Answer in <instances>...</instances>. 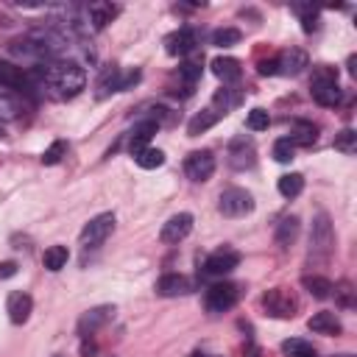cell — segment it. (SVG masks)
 Masks as SVG:
<instances>
[{"label":"cell","mask_w":357,"mask_h":357,"mask_svg":"<svg viewBox=\"0 0 357 357\" xmlns=\"http://www.w3.org/2000/svg\"><path fill=\"white\" fill-rule=\"evenodd\" d=\"M307 326H310V332H315V335H340V329H343L335 312H315V315L307 321Z\"/></svg>","instance_id":"44dd1931"},{"label":"cell","mask_w":357,"mask_h":357,"mask_svg":"<svg viewBox=\"0 0 357 357\" xmlns=\"http://www.w3.org/2000/svg\"><path fill=\"white\" fill-rule=\"evenodd\" d=\"M0 134H3V126H0Z\"/></svg>","instance_id":"7dc6e473"},{"label":"cell","mask_w":357,"mask_h":357,"mask_svg":"<svg viewBox=\"0 0 357 357\" xmlns=\"http://www.w3.org/2000/svg\"><path fill=\"white\" fill-rule=\"evenodd\" d=\"M195 45H198V33L192 28H178L165 39V50L170 56H187L195 50Z\"/></svg>","instance_id":"4fadbf2b"},{"label":"cell","mask_w":357,"mask_h":357,"mask_svg":"<svg viewBox=\"0 0 357 357\" xmlns=\"http://www.w3.org/2000/svg\"><path fill=\"white\" fill-rule=\"evenodd\" d=\"M67 259H70V251H67V245H50L47 251H45V257H42V262H45V268L47 271H61L64 265H67Z\"/></svg>","instance_id":"83f0119b"},{"label":"cell","mask_w":357,"mask_h":357,"mask_svg":"<svg viewBox=\"0 0 357 357\" xmlns=\"http://www.w3.org/2000/svg\"><path fill=\"white\" fill-rule=\"evenodd\" d=\"M45 84L59 95V98H75L86 86V73L78 61H56L45 70Z\"/></svg>","instance_id":"6da1fadb"},{"label":"cell","mask_w":357,"mask_h":357,"mask_svg":"<svg viewBox=\"0 0 357 357\" xmlns=\"http://www.w3.org/2000/svg\"><path fill=\"white\" fill-rule=\"evenodd\" d=\"M279 195H284V198H296L301 190H304V176L301 173H284V176H279Z\"/></svg>","instance_id":"4316f807"},{"label":"cell","mask_w":357,"mask_h":357,"mask_svg":"<svg viewBox=\"0 0 357 357\" xmlns=\"http://www.w3.org/2000/svg\"><path fill=\"white\" fill-rule=\"evenodd\" d=\"M296 11L301 14V28H304V33L318 31V11H315V8H310V6H296Z\"/></svg>","instance_id":"74e56055"},{"label":"cell","mask_w":357,"mask_h":357,"mask_svg":"<svg viewBox=\"0 0 357 357\" xmlns=\"http://www.w3.org/2000/svg\"><path fill=\"white\" fill-rule=\"evenodd\" d=\"M220 117H223V114H220V112H215V109H201V112L187 123V134H190V137H198V134L209 131Z\"/></svg>","instance_id":"603a6c76"},{"label":"cell","mask_w":357,"mask_h":357,"mask_svg":"<svg viewBox=\"0 0 357 357\" xmlns=\"http://www.w3.org/2000/svg\"><path fill=\"white\" fill-rule=\"evenodd\" d=\"M95 89H98V92H95L98 98H106V95H112V92H123V73H120L117 67H106V70L100 73Z\"/></svg>","instance_id":"d6986e66"},{"label":"cell","mask_w":357,"mask_h":357,"mask_svg":"<svg viewBox=\"0 0 357 357\" xmlns=\"http://www.w3.org/2000/svg\"><path fill=\"white\" fill-rule=\"evenodd\" d=\"M240 39H243L240 28H218V31L212 33V45H218V47H231V45H237Z\"/></svg>","instance_id":"d6a6232c"},{"label":"cell","mask_w":357,"mask_h":357,"mask_svg":"<svg viewBox=\"0 0 357 357\" xmlns=\"http://www.w3.org/2000/svg\"><path fill=\"white\" fill-rule=\"evenodd\" d=\"M262 310L271 318H293L298 312V298L287 287H271L262 296Z\"/></svg>","instance_id":"277c9868"},{"label":"cell","mask_w":357,"mask_h":357,"mask_svg":"<svg viewBox=\"0 0 357 357\" xmlns=\"http://www.w3.org/2000/svg\"><path fill=\"white\" fill-rule=\"evenodd\" d=\"M298 237V218L290 215V218H282V223L276 226V245L279 248H290Z\"/></svg>","instance_id":"cb8c5ba5"},{"label":"cell","mask_w":357,"mask_h":357,"mask_svg":"<svg viewBox=\"0 0 357 357\" xmlns=\"http://www.w3.org/2000/svg\"><path fill=\"white\" fill-rule=\"evenodd\" d=\"M237 298H240V287L231 284V282H220V284H212L206 290L204 304H206L209 312H226L237 304Z\"/></svg>","instance_id":"52a82bcc"},{"label":"cell","mask_w":357,"mask_h":357,"mask_svg":"<svg viewBox=\"0 0 357 357\" xmlns=\"http://www.w3.org/2000/svg\"><path fill=\"white\" fill-rule=\"evenodd\" d=\"M25 84H28V78H25L22 67H17L14 61L0 59V86H6V89H22Z\"/></svg>","instance_id":"7402d4cb"},{"label":"cell","mask_w":357,"mask_h":357,"mask_svg":"<svg viewBox=\"0 0 357 357\" xmlns=\"http://www.w3.org/2000/svg\"><path fill=\"white\" fill-rule=\"evenodd\" d=\"M112 315H114V307H112V304H100V307L86 310V312L78 318V335H81V337H92L100 326H106V324L112 321Z\"/></svg>","instance_id":"30bf717a"},{"label":"cell","mask_w":357,"mask_h":357,"mask_svg":"<svg viewBox=\"0 0 357 357\" xmlns=\"http://www.w3.org/2000/svg\"><path fill=\"white\" fill-rule=\"evenodd\" d=\"M245 126H248L251 131H265V128L271 126V114H268L265 109H251L248 117H245Z\"/></svg>","instance_id":"8d00e7d4"},{"label":"cell","mask_w":357,"mask_h":357,"mask_svg":"<svg viewBox=\"0 0 357 357\" xmlns=\"http://www.w3.org/2000/svg\"><path fill=\"white\" fill-rule=\"evenodd\" d=\"M254 159H257V148H254L251 137L243 134V137H234V139L229 142V165H231L234 170H245V167H251Z\"/></svg>","instance_id":"8fae6325"},{"label":"cell","mask_w":357,"mask_h":357,"mask_svg":"<svg viewBox=\"0 0 357 357\" xmlns=\"http://www.w3.org/2000/svg\"><path fill=\"white\" fill-rule=\"evenodd\" d=\"M201 73H204L201 61H184V64L178 67V78H181V84H184V92H187V95H190V92H192V86L198 84Z\"/></svg>","instance_id":"f1b7e54d"},{"label":"cell","mask_w":357,"mask_h":357,"mask_svg":"<svg viewBox=\"0 0 357 357\" xmlns=\"http://www.w3.org/2000/svg\"><path fill=\"white\" fill-rule=\"evenodd\" d=\"M31 310H33V298L28 296V293H22V290H17V293H11L8 296V301H6V312H8V321L11 324H25L28 318H31Z\"/></svg>","instance_id":"9a60e30c"},{"label":"cell","mask_w":357,"mask_h":357,"mask_svg":"<svg viewBox=\"0 0 357 357\" xmlns=\"http://www.w3.org/2000/svg\"><path fill=\"white\" fill-rule=\"evenodd\" d=\"M335 151H340V153H354V151H357V131L343 128L340 134H335Z\"/></svg>","instance_id":"836d02e7"},{"label":"cell","mask_w":357,"mask_h":357,"mask_svg":"<svg viewBox=\"0 0 357 357\" xmlns=\"http://www.w3.org/2000/svg\"><path fill=\"white\" fill-rule=\"evenodd\" d=\"M243 357H259V349H257L254 343H248V346H245V354H243Z\"/></svg>","instance_id":"7bdbcfd3"},{"label":"cell","mask_w":357,"mask_h":357,"mask_svg":"<svg viewBox=\"0 0 357 357\" xmlns=\"http://www.w3.org/2000/svg\"><path fill=\"white\" fill-rule=\"evenodd\" d=\"M237 265H240V251L223 245V248H218V251H212V254L206 257L204 273H206V276H223V273L234 271Z\"/></svg>","instance_id":"9c48e42d"},{"label":"cell","mask_w":357,"mask_h":357,"mask_svg":"<svg viewBox=\"0 0 357 357\" xmlns=\"http://www.w3.org/2000/svg\"><path fill=\"white\" fill-rule=\"evenodd\" d=\"M190 279L184 273H165L159 282H156V293L165 296V298H173V296H184L190 293Z\"/></svg>","instance_id":"2e32d148"},{"label":"cell","mask_w":357,"mask_h":357,"mask_svg":"<svg viewBox=\"0 0 357 357\" xmlns=\"http://www.w3.org/2000/svg\"><path fill=\"white\" fill-rule=\"evenodd\" d=\"M134 159H137V165H139L142 170H156V167L165 165V151H162V148H142Z\"/></svg>","instance_id":"f546056e"},{"label":"cell","mask_w":357,"mask_h":357,"mask_svg":"<svg viewBox=\"0 0 357 357\" xmlns=\"http://www.w3.org/2000/svg\"><path fill=\"white\" fill-rule=\"evenodd\" d=\"M354 64H357V59H354V56H349V73H351V75L357 73V67H354Z\"/></svg>","instance_id":"ee69618b"},{"label":"cell","mask_w":357,"mask_h":357,"mask_svg":"<svg viewBox=\"0 0 357 357\" xmlns=\"http://www.w3.org/2000/svg\"><path fill=\"white\" fill-rule=\"evenodd\" d=\"M92 354H95V343H92V340H89V343L84 340V343H81V357H92Z\"/></svg>","instance_id":"b9f144b4"},{"label":"cell","mask_w":357,"mask_h":357,"mask_svg":"<svg viewBox=\"0 0 357 357\" xmlns=\"http://www.w3.org/2000/svg\"><path fill=\"white\" fill-rule=\"evenodd\" d=\"M184 173L190 181H206L215 173V156L212 151H192L184 159Z\"/></svg>","instance_id":"ba28073f"},{"label":"cell","mask_w":357,"mask_h":357,"mask_svg":"<svg viewBox=\"0 0 357 357\" xmlns=\"http://www.w3.org/2000/svg\"><path fill=\"white\" fill-rule=\"evenodd\" d=\"M192 357H209V354H201V351H195V354H192Z\"/></svg>","instance_id":"f6af8a7d"},{"label":"cell","mask_w":357,"mask_h":357,"mask_svg":"<svg viewBox=\"0 0 357 357\" xmlns=\"http://www.w3.org/2000/svg\"><path fill=\"white\" fill-rule=\"evenodd\" d=\"M14 273H17V262H11V259L0 262V279H11Z\"/></svg>","instance_id":"ab89813d"},{"label":"cell","mask_w":357,"mask_h":357,"mask_svg":"<svg viewBox=\"0 0 357 357\" xmlns=\"http://www.w3.org/2000/svg\"><path fill=\"white\" fill-rule=\"evenodd\" d=\"M212 73H215L223 84H234V81L243 75V67H240V61L231 59V56H218V59H212Z\"/></svg>","instance_id":"ac0fdd59"},{"label":"cell","mask_w":357,"mask_h":357,"mask_svg":"<svg viewBox=\"0 0 357 357\" xmlns=\"http://www.w3.org/2000/svg\"><path fill=\"white\" fill-rule=\"evenodd\" d=\"M335 254V229L326 212H318L312 218V229H310V262L315 265H326Z\"/></svg>","instance_id":"7a4b0ae2"},{"label":"cell","mask_w":357,"mask_h":357,"mask_svg":"<svg viewBox=\"0 0 357 357\" xmlns=\"http://www.w3.org/2000/svg\"><path fill=\"white\" fill-rule=\"evenodd\" d=\"M301 284H304V290L312 296V298H329L332 296V290H335V284L326 279V276H304L301 279Z\"/></svg>","instance_id":"484cf974"},{"label":"cell","mask_w":357,"mask_h":357,"mask_svg":"<svg viewBox=\"0 0 357 357\" xmlns=\"http://www.w3.org/2000/svg\"><path fill=\"white\" fill-rule=\"evenodd\" d=\"M310 95L318 106H335L340 100V86H337V67L318 64L310 78Z\"/></svg>","instance_id":"3957f363"},{"label":"cell","mask_w":357,"mask_h":357,"mask_svg":"<svg viewBox=\"0 0 357 357\" xmlns=\"http://www.w3.org/2000/svg\"><path fill=\"white\" fill-rule=\"evenodd\" d=\"M112 229H114V212H100V215H95L84 229H81V245L84 248H98V245H103L106 243V237L112 234Z\"/></svg>","instance_id":"8992f818"},{"label":"cell","mask_w":357,"mask_h":357,"mask_svg":"<svg viewBox=\"0 0 357 357\" xmlns=\"http://www.w3.org/2000/svg\"><path fill=\"white\" fill-rule=\"evenodd\" d=\"M282 351H284L287 357H315V349H312L307 340H301V337L284 340V343H282Z\"/></svg>","instance_id":"1f68e13d"},{"label":"cell","mask_w":357,"mask_h":357,"mask_svg":"<svg viewBox=\"0 0 357 357\" xmlns=\"http://www.w3.org/2000/svg\"><path fill=\"white\" fill-rule=\"evenodd\" d=\"M156 131H159V123H156V120H142V123L131 131V145H128L131 156H137L142 148H148V139H151Z\"/></svg>","instance_id":"ffe728a7"},{"label":"cell","mask_w":357,"mask_h":357,"mask_svg":"<svg viewBox=\"0 0 357 357\" xmlns=\"http://www.w3.org/2000/svg\"><path fill=\"white\" fill-rule=\"evenodd\" d=\"M293 153H296V145H293L287 137H282V139L273 142V159H276V162L287 165V162H293Z\"/></svg>","instance_id":"e575fe53"},{"label":"cell","mask_w":357,"mask_h":357,"mask_svg":"<svg viewBox=\"0 0 357 357\" xmlns=\"http://www.w3.org/2000/svg\"><path fill=\"white\" fill-rule=\"evenodd\" d=\"M14 114H17V103L6 92H0V117H14Z\"/></svg>","instance_id":"f35d334b"},{"label":"cell","mask_w":357,"mask_h":357,"mask_svg":"<svg viewBox=\"0 0 357 357\" xmlns=\"http://www.w3.org/2000/svg\"><path fill=\"white\" fill-rule=\"evenodd\" d=\"M50 357H64V354H50Z\"/></svg>","instance_id":"bcb514c9"},{"label":"cell","mask_w":357,"mask_h":357,"mask_svg":"<svg viewBox=\"0 0 357 357\" xmlns=\"http://www.w3.org/2000/svg\"><path fill=\"white\" fill-rule=\"evenodd\" d=\"M218 209L226 218H245V215L254 212V195L248 190H243V187H229V190L220 192Z\"/></svg>","instance_id":"5b68a950"},{"label":"cell","mask_w":357,"mask_h":357,"mask_svg":"<svg viewBox=\"0 0 357 357\" xmlns=\"http://www.w3.org/2000/svg\"><path fill=\"white\" fill-rule=\"evenodd\" d=\"M304 67H310V59L301 47H287L276 59V73H282V75H298Z\"/></svg>","instance_id":"5bb4252c"},{"label":"cell","mask_w":357,"mask_h":357,"mask_svg":"<svg viewBox=\"0 0 357 357\" xmlns=\"http://www.w3.org/2000/svg\"><path fill=\"white\" fill-rule=\"evenodd\" d=\"M190 231H192V215L190 212H178V215H173V218H167L162 223L159 237H162V243H181Z\"/></svg>","instance_id":"7c38bea8"},{"label":"cell","mask_w":357,"mask_h":357,"mask_svg":"<svg viewBox=\"0 0 357 357\" xmlns=\"http://www.w3.org/2000/svg\"><path fill=\"white\" fill-rule=\"evenodd\" d=\"M259 75H276V59L259 61Z\"/></svg>","instance_id":"60d3db41"},{"label":"cell","mask_w":357,"mask_h":357,"mask_svg":"<svg viewBox=\"0 0 357 357\" xmlns=\"http://www.w3.org/2000/svg\"><path fill=\"white\" fill-rule=\"evenodd\" d=\"M237 103H240V92H237L234 86H223V89H218L215 98H212V109L220 112V114H229Z\"/></svg>","instance_id":"d4e9b609"},{"label":"cell","mask_w":357,"mask_h":357,"mask_svg":"<svg viewBox=\"0 0 357 357\" xmlns=\"http://www.w3.org/2000/svg\"><path fill=\"white\" fill-rule=\"evenodd\" d=\"M293 145H312L318 139V128L312 123H296L293 126V134L287 137Z\"/></svg>","instance_id":"4dcf8cb0"},{"label":"cell","mask_w":357,"mask_h":357,"mask_svg":"<svg viewBox=\"0 0 357 357\" xmlns=\"http://www.w3.org/2000/svg\"><path fill=\"white\" fill-rule=\"evenodd\" d=\"M67 153V142L64 139H56V142H50V148H45V153H42V165H59L61 162V156Z\"/></svg>","instance_id":"d590c367"},{"label":"cell","mask_w":357,"mask_h":357,"mask_svg":"<svg viewBox=\"0 0 357 357\" xmlns=\"http://www.w3.org/2000/svg\"><path fill=\"white\" fill-rule=\"evenodd\" d=\"M117 14H120V6H114V3H92L86 8V17H89L92 31H103Z\"/></svg>","instance_id":"e0dca14e"}]
</instances>
